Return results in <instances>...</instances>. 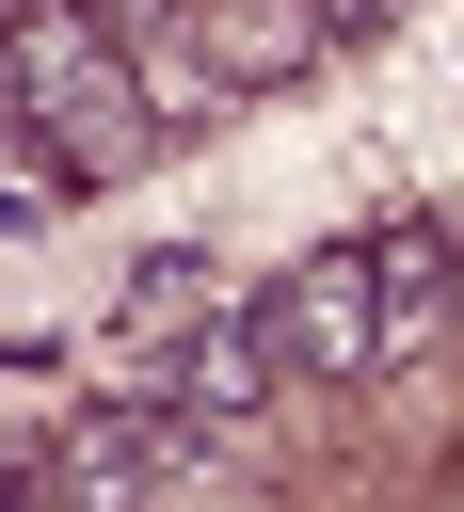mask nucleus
I'll use <instances>...</instances> for the list:
<instances>
[{
  "label": "nucleus",
  "mask_w": 464,
  "mask_h": 512,
  "mask_svg": "<svg viewBox=\"0 0 464 512\" xmlns=\"http://www.w3.org/2000/svg\"><path fill=\"white\" fill-rule=\"evenodd\" d=\"M16 96H32V128L96 176V160H144V80H128V48H112V16L96 0H32L16 32Z\"/></svg>",
  "instance_id": "nucleus-1"
},
{
  "label": "nucleus",
  "mask_w": 464,
  "mask_h": 512,
  "mask_svg": "<svg viewBox=\"0 0 464 512\" xmlns=\"http://www.w3.org/2000/svg\"><path fill=\"white\" fill-rule=\"evenodd\" d=\"M272 336H288V368H304V384H352V368H384V352H400L384 240H352V256H304V272L272 288Z\"/></svg>",
  "instance_id": "nucleus-2"
},
{
  "label": "nucleus",
  "mask_w": 464,
  "mask_h": 512,
  "mask_svg": "<svg viewBox=\"0 0 464 512\" xmlns=\"http://www.w3.org/2000/svg\"><path fill=\"white\" fill-rule=\"evenodd\" d=\"M192 448H208V416H192V400H176V416L112 400V416H80V432L48 448V496H64V512H144V496H160Z\"/></svg>",
  "instance_id": "nucleus-3"
},
{
  "label": "nucleus",
  "mask_w": 464,
  "mask_h": 512,
  "mask_svg": "<svg viewBox=\"0 0 464 512\" xmlns=\"http://www.w3.org/2000/svg\"><path fill=\"white\" fill-rule=\"evenodd\" d=\"M272 368H288V336H272V320H208V336H192V368H176V400H192L208 432H240V416L272 400Z\"/></svg>",
  "instance_id": "nucleus-4"
},
{
  "label": "nucleus",
  "mask_w": 464,
  "mask_h": 512,
  "mask_svg": "<svg viewBox=\"0 0 464 512\" xmlns=\"http://www.w3.org/2000/svg\"><path fill=\"white\" fill-rule=\"evenodd\" d=\"M16 16H32V0H0V32H16Z\"/></svg>",
  "instance_id": "nucleus-5"
}]
</instances>
